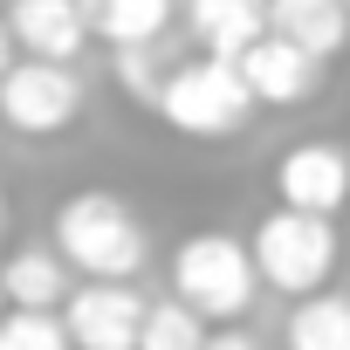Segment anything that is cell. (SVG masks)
<instances>
[{
    "label": "cell",
    "mask_w": 350,
    "mask_h": 350,
    "mask_svg": "<svg viewBox=\"0 0 350 350\" xmlns=\"http://www.w3.org/2000/svg\"><path fill=\"white\" fill-rule=\"evenodd\" d=\"M55 247L69 254V268H83L90 282H131L151 254L144 220L117 200V193H69L55 213Z\"/></svg>",
    "instance_id": "1"
},
{
    "label": "cell",
    "mask_w": 350,
    "mask_h": 350,
    "mask_svg": "<svg viewBox=\"0 0 350 350\" xmlns=\"http://www.w3.org/2000/svg\"><path fill=\"white\" fill-rule=\"evenodd\" d=\"M268 28L302 42L309 55H343L350 49V8L343 0H268Z\"/></svg>",
    "instance_id": "11"
},
{
    "label": "cell",
    "mask_w": 350,
    "mask_h": 350,
    "mask_svg": "<svg viewBox=\"0 0 350 350\" xmlns=\"http://www.w3.org/2000/svg\"><path fill=\"white\" fill-rule=\"evenodd\" d=\"M288 350H350V302L302 295V309L288 316Z\"/></svg>",
    "instance_id": "14"
},
{
    "label": "cell",
    "mask_w": 350,
    "mask_h": 350,
    "mask_svg": "<svg viewBox=\"0 0 350 350\" xmlns=\"http://www.w3.org/2000/svg\"><path fill=\"white\" fill-rule=\"evenodd\" d=\"M254 90L241 76V62L227 55H200V62H179L158 90V117L186 137H234L247 117H254Z\"/></svg>",
    "instance_id": "2"
},
{
    "label": "cell",
    "mask_w": 350,
    "mask_h": 350,
    "mask_svg": "<svg viewBox=\"0 0 350 350\" xmlns=\"http://www.w3.org/2000/svg\"><path fill=\"white\" fill-rule=\"evenodd\" d=\"M0 350H76V336H69V323L55 309H14L8 302V316H0Z\"/></svg>",
    "instance_id": "16"
},
{
    "label": "cell",
    "mask_w": 350,
    "mask_h": 350,
    "mask_svg": "<svg viewBox=\"0 0 350 350\" xmlns=\"http://www.w3.org/2000/svg\"><path fill=\"white\" fill-rule=\"evenodd\" d=\"M247 247H254L261 282L282 288V295H316L329 282V268H336V227H329V213H302V206L268 213Z\"/></svg>",
    "instance_id": "4"
},
{
    "label": "cell",
    "mask_w": 350,
    "mask_h": 350,
    "mask_svg": "<svg viewBox=\"0 0 350 350\" xmlns=\"http://www.w3.org/2000/svg\"><path fill=\"white\" fill-rule=\"evenodd\" d=\"M0 213H8V193H0Z\"/></svg>",
    "instance_id": "20"
},
{
    "label": "cell",
    "mask_w": 350,
    "mask_h": 350,
    "mask_svg": "<svg viewBox=\"0 0 350 350\" xmlns=\"http://www.w3.org/2000/svg\"><path fill=\"white\" fill-rule=\"evenodd\" d=\"M261 288V268H254V247L234 241V234H193L172 254V295L193 302L206 323H234Z\"/></svg>",
    "instance_id": "3"
},
{
    "label": "cell",
    "mask_w": 350,
    "mask_h": 350,
    "mask_svg": "<svg viewBox=\"0 0 350 350\" xmlns=\"http://www.w3.org/2000/svg\"><path fill=\"white\" fill-rule=\"evenodd\" d=\"M62 309H69L62 323H69L76 350H137L151 302H137V288H124V282H83V288H69Z\"/></svg>",
    "instance_id": "6"
},
{
    "label": "cell",
    "mask_w": 350,
    "mask_h": 350,
    "mask_svg": "<svg viewBox=\"0 0 350 350\" xmlns=\"http://www.w3.org/2000/svg\"><path fill=\"white\" fill-rule=\"evenodd\" d=\"M76 110H83V83L69 76V62L28 55L0 76V124H14L21 137H55L76 124Z\"/></svg>",
    "instance_id": "5"
},
{
    "label": "cell",
    "mask_w": 350,
    "mask_h": 350,
    "mask_svg": "<svg viewBox=\"0 0 350 350\" xmlns=\"http://www.w3.org/2000/svg\"><path fill=\"white\" fill-rule=\"evenodd\" d=\"M0 295H8V288H0Z\"/></svg>",
    "instance_id": "22"
},
{
    "label": "cell",
    "mask_w": 350,
    "mask_h": 350,
    "mask_svg": "<svg viewBox=\"0 0 350 350\" xmlns=\"http://www.w3.org/2000/svg\"><path fill=\"white\" fill-rule=\"evenodd\" d=\"M275 193H282V206L336 213V206L350 200V151H343V144H295V151L275 165Z\"/></svg>",
    "instance_id": "8"
},
{
    "label": "cell",
    "mask_w": 350,
    "mask_h": 350,
    "mask_svg": "<svg viewBox=\"0 0 350 350\" xmlns=\"http://www.w3.org/2000/svg\"><path fill=\"white\" fill-rule=\"evenodd\" d=\"M14 49H21V42H14V28H8V21H0V76H8V69H14Z\"/></svg>",
    "instance_id": "19"
},
{
    "label": "cell",
    "mask_w": 350,
    "mask_h": 350,
    "mask_svg": "<svg viewBox=\"0 0 350 350\" xmlns=\"http://www.w3.org/2000/svg\"><path fill=\"white\" fill-rule=\"evenodd\" d=\"M186 28L206 55H241L247 42L268 35V0H186Z\"/></svg>",
    "instance_id": "10"
},
{
    "label": "cell",
    "mask_w": 350,
    "mask_h": 350,
    "mask_svg": "<svg viewBox=\"0 0 350 350\" xmlns=\"http://www.w3.org/2000/svg\"><path fill=\"white\" fill-rule=\"evenodd\" d=\"M0 288H8L14 309H62L69 302V254L62 247H21L0 268Z\"/></svg>",
    "instance_id": "12"
},
{
    "label": "cell",
    "mask_w": 350,
    "mask_h": 350,
    "mask_svg": "<svg viewBox=\"0 0 350 350\" xmlns=\"http://www.w3.org/2000/svg\"><path fill=\"white\" fill-rule=\"evenodd\" d=\"M206 350H261V343L241 336V329H220V336H206Z\"/></svg>",
    "instance_id": "18"
},
{
    "label": "cell",
    "mask_w": 350,
    "mask_h": 350,
    "mask_svg": "<svg viewBox=\"0 0 350 350\" xmlns=\"http://www.w3.org/2000/svg\"><path fill=\"white\" fill-rule=\"evenodd\" d=\"M151 49H158V42H131V49H117V83H124V96H137V103L158 110V90H165L172 69H158Z\"/></svg>",
    "instance_id": "17"
},
{
    "label": "cell",
    "mask_w": 350,
    "mask_h": 350,
    "mask_svg": "<svg viewBox=\"0 0 350 350\" xmlns=\"http://www.w3.org/2000/svg\"><path fill=\"white\" fill-rule=\"evenodd\" d=\"M343 8H350V0H343Z\"/></svg>",
    "instance_id": "21"
},
{
    "label": "cell",
    "mask_w": 350,
    "mask_h": 350,
    "mask_svg": "<svg viewBox=\"0 0 350 350\" xmlns=\"http://www.w3.org/2000/svg\"><path fill=\"white\" fill-rule=\"evenodd\" d=\"M241 76H247V90H254V103H268V110H288V103H309L316 96V83H323V55H309L302 42H288V35H261V42H247L241 55Z\"/></svg>",
    "instance_id": "7"
},
{
    "label": "cell",
    "mask_w": 350,
    "mask_h": 350,
    "mask_svg": "<svg viewBox=\"0 0 350 350\" xmlns=\"http://www.w3.org/2000/svg\"><path fill=\"white\" fill-rule=\"evenodd\" d=\"M8 28L28 55H49V62H69L83 55L90 42V21H83V0H14L8 8Z\"/></svg>",
    "instance_id": "9"
},
{
    "label": "cell",
    "mask_w": 350,
    "mask_h": 350,
    "mask_svg": "<svg viewBox=\"0 0 350 350\" xmlns=\"http://www.w3.org/2000/svg\"><path fill=\"white\" fill-rule=\"evenodd\" d=\"M179 14V0H83V21L90 35H103L110 49H131V42H158Z\"/></svg>",
    "instance_id": "13"
},
{
    "label": "cell",
    "mask_w": 350,
    "mask_h": 350,
    "mask_svg": "<svg viewBox=\"0 0 350 350\" xmlns=\"http://www.w3.org/2000/svg\"><path fill=\"white\" fill-rule=\"evenodd\" d=\"M137 350H206V316H200L193 302H179V295H172V302H151Z\"/></svg>",
    "instance_id": "15"
}]
</instances>
